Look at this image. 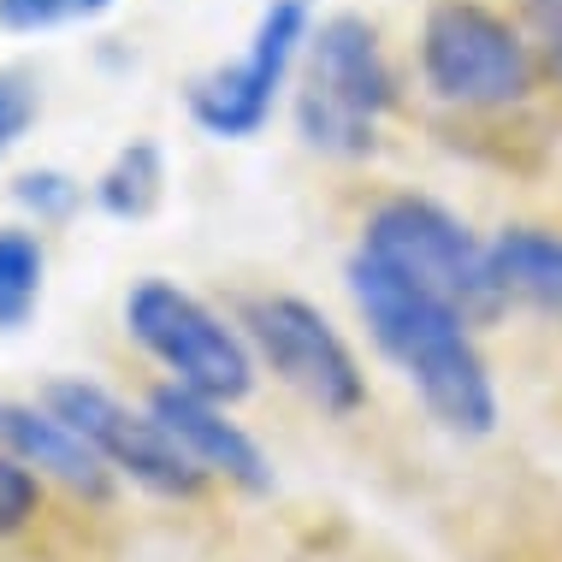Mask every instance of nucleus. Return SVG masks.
<instances>
[{"label":"nucleus","instance_id":"obj_1","mask_svg":"<svg viewBox=\"0 0 562 562\" xmlns=\"http://www.w3.org/2000/svg\"><path fill=\"white\" fill-rule=\"evenodd\" d=\"M344 284H349L356 314L368 321V338L379 344V356L415 385V397L427 403V415L438 427H450L462 438H492L497 385L480 356L474 321L456 302L432 296L427 284L403 279L397 267L373 261L361 249L344 261Z\"/></svg>","mask_w":562,"mask_h":562},{"label":"nucleus","instance_id":"obj_2","mask_svg":"<svg viewBox=\"0 0 562 562\" xmlns=\"http://www.w3.org/2000/svg\"><path fill=\"white\" fill-rule=\"evenodd\" d=\"M391 108H397V78L379 48V30L361 12H331L314 24L296 89L302 143L326 160H368Z\"/></svg>","mask_w":562,"mask_h":562},{"label":"nucleus","instance_id":"obj_3","mask_svg":"<svg viewBox=\"0 0 562 562\" xmlns=\"http://www.w3.org/2000/svg\"><path fill=\"white\" fill-rule=\"evenodd\" d=\"M356 249L397 267L403 279L427 284L432 296L456 302L474 326L497 321L509 302L504 279H497V261H492V243H480L468 232V220H456L432 195H385L368 214V225H361Z\"/></svg>","mask_w":562,"mask_h":562},{"label":"nucleus","instance_id":"obj_4","mask_svg":"<svg viewBox=\"0 0 562 562\" xmlns=\"http://www.w3.org/2000/svg\"><path fill=\"white\" fill-rule=\"evenodd\" d=\"M420 78L438 101L504 113L533 95V42L485 0H432L420 19Z\"/></svg>","mask_w":562,"mask_h":562},{"label":"nucleus","instance_id":"obj_5","mask_svg":"<svg viewBox=\"0 0 562 562\" xmlns=\"http://www.w3.org/2000/svg\"><path fill=\"white\" fill-rule=\"evenodd\" d=\"M125 331L143 356H155L166 385H184L195 397H214L232 408L255 391V349L237 326H225L202 296H190L172 279H143L125 296Z\"/></svg>","mask_w":562,"mask_h":562},{"label":"nucleus","instance_id":"obj_6","mask_svg":"<svg viewBox=\"0 0 562 562\" xmlns=\"http://www.w3.org/2000/svg\"><path fill=\"white\" fill-rule=\"evenodd\" d=\"M237 326L249 349L267 361L302 403H314L331 420H349L368 408V373H361L356 349L338 326L314 308L308 296L272 291V296H249L237 308Z\"/></svg>","mask_w":562,"mask_h":562},{"label":"nucleus","instance_id":"obj_7","mask_svg":"<svg viewBox=\"0 0 562 562\" xmlns=\"http://www.w3.org/2000/svg\"><path fill=\"white\" fill-rule=\"evenodd\" d=\"M42 403H48L71 432H83L89 450H95L113 474L143 485L148 497L195 504V497L214 485L148 408H131L125 397H113L108 385H95V379H48V385H42Z\"/></svg>","mask_w":562,"mask_h":562},{"label":"nucleus","instance_id":"obj_8","mask_svg":"<svg viewBox=\"0 0 562 562\" xmlns=\"http://www.w3.org/2000/svg\"><path fill=\"white\" fill-rule=\"evenodd\" d=\"M314 36V7L308 0H267L261 19H255L249 48L225 66L190 78L184 89V113L195 131L220 136V143H249L261 136V125L272 119V101H279L291 66L302 59Z\"/></svg>","mask_w":562,"mask_h":562},{"label":"nucleus","instance_id":"obj_9","mask_svg":"<svg viewBox=\"0 0 562 562\" xmlns=\"http://www.w3.org/2000/svg\"><path fill=\"white\" fill-rule=\"evenodd\" d=\"M148 415L184 445V456L202 468L207 480L237 485L243 497H267L272 492L267 450L255 445V432H243L237 420L225 415V403L195 397V391H184V385H155L148 391Z\"/></svg>","mask_w":562,"mask_h":562},{"label":"nucleus","instance_id":"obj_10","mask_svg":"<svg viewBox=\"0 0 562 562\" xmlns=\"http://www.w3.org/2000/svg\"><path fill=\"white\" fill-rule=\"evenodd\" d=\"M0 450L19 456L30 474L66 485L71 497H83V504H108L113 497V468L101 462V456L89 450V438L71 432L48 403L0 397Z\"/></svg>","mask_w":562,"mask_h":562},{"label":"nucleus","instance_id":"obj_11","mask_svg":"<svg viewBox=\"0 0 562 562\" xmlns=\"http://www.w3.org/2000/svg\"><path fill=\"white\" fill-rule=\"evenodd\" d=\"M492 261L509 296L533 302L562 326V232L544 225H504L492 237Z\"/></svg>","mask_w":562,"mask_h":562},{"label":"nucleus","instance_id":"obj_12","mask_svg":"<svg viewBox=\"0 0 562 562\" xmlns=\"http://www.w3.org/2000/svg\"><path fill=\"white\" fill-rule=\"evenodd\" d=\"M166 195V155L155 136H131L95 178V207L108 220H148Z\"/></svg>","mask_w":562,"mask_h":562},{"label":"nucleus","instance_id":"obj_13","mask_svg":"<svg viewBox=\"0 0 562 562\" xmlns=\"http://www.w3.org/2000/svg\"><path fill=\"white\" fill-rule=\"evenodd\" d=\"M42 237L30 225H0V331H19L42 302Z\"/></svg>","mask_w":562,"mask_h":562},{"label":"nucleus","instance_id":"obj_14","mask_svg":"<svg viewBox=\"0 0 562 562\" xmlns=\"http://www.w3.org/2000/svg\"><path fill=\"white\" fill-rule=\"evenodd\" d=\"M12 202H19L24 214H36V225H54V220L78 214L83 184L71 172H59V166H36V172H24L19 184H12Z\"/></svg>","mask_w":562,"mask_h":562},{"label":"nucleus","instance_id":"obj_15","mask_svg":"<svg viewBox=\"0 0 562 562\" xmlns=\"http://www.w3.org/2000/svg\"><path fill=\"white\" fill-rule=\"evenodd\" d=\"M42 515V474H30L19 456L0 450V544L24 539Z\"/></svg>","mask_w":562,"mask_h":562},{"label":"nucleus","instance_id":"obj_16","mask_svg":"<svg viewBox=\"0 0 562 562\" xmlns=\"http://www.w3.org/2000/svg\"><path fill=\"white\" fill-rule=\"evenodd\" d=\"M113 0H0V24L19 30V36H42V30H59V24H83V19H101Z\"/></svg>","mask_w":562,"mask_h":562},{"label":"nucleus","instance_id":"obj_17","mask_svg":"<svg viewBox=\"0 0 562 562\" xmlns=\"http://www.w3.org/2000/svg\"><path fill=\"white\" fill-rule=\"evenodd\" d=\"M42 113V95H36V78L24 66H7L0 71V160L24 143V131L36 125Z\"/></svg>","mask_w":562,"mask_h":562},{"label":"nucleus","instance_id":"obj_18","mask_svg":"<svg viewBox=\"0 0 562 562\" xmlns=\"http://www.w3.org/2000/svg\"><path fill=\"white\" fill-rule=\"evenodd\" d=\"M521 24H527L533 54L544 59V71L562 89V0H521Z\"/></svg>","mask_w":562,"mask_h":562}]
</instances>
